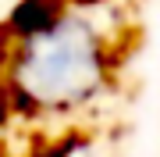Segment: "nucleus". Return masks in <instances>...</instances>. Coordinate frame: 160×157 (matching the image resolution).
<instances>
[{"instance_id": "1", "label": "nucleus", "mask_w": 160, "mask_h": 157, "mask_svg": "<svg viewBox=\"0 0 160 157\" xmlns=\"http://www.w3.org/2000/svg\"><path fill=\"white\" fill-rule=\"evenodd\" d=\"M107 79V47L86 18L64 11L46 32L22 39L11 64V111L75 107Z\"/></svg>"}, {"instance_id": "2", "label": "nucleus", "mask_w": 160, "mask_h": 157, "mask_svg": "<svg viewBox=\"0 0 160 157\" xmlns=\"http://www.w3.org/2000/svg\"><path fill=\"white\" fill-rule=\"evenodd\" d=\"M61 14H64V0H18L4 22V32L22 43V39L46 32Z\"/></svg>"}, {"instance_id": "3", "label": "nucleus", "mask_w": 160, "mask_h": 157, "mask_svg": "<svg viewBox=\"0 0 160 157\" xmlns=\"http://www.w3.org/2000/svg\"><path fill=\"white\" fill-rule=\"evenodd\" d=\"M11 114H14V111H11V93H7L4 86H0V125H4Z\"/></svg>"}]
</instances>
